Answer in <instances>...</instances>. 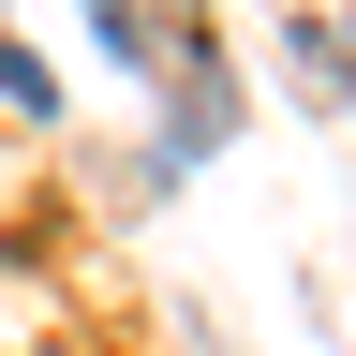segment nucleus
Listing matches in <instances>:
<instances>
[]
</instances>
